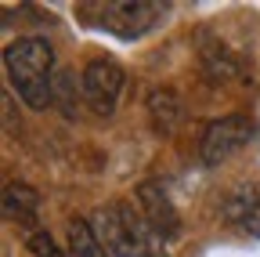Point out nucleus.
I'll return each mask as SVG.
<instances>
[{"label": "nucleus", "instance_id": "nucleus-11", "mask_svg": "<svg viewBox=\"0 0 260 257\" xmlns=\"http://www.w3.org/2000/svg\"><path fill=\"white\" fill-rule=\"evenodd\" d=\"M29 250H32V257H69V253H61L54 246V239L47 232H32L29 236Z\"/></svg>", "mask_w": 260, "mask_h": 257}, {"label": "nucleus", "instance_id": "nucleus-2", "mask_svg": "<svg viewBox=\"0 0 260 257\" xmlns=\"http://www.w3.org/2000/svg\"><path fill=\"white\" fill-rule=\"evenodd\" d=\"M4 69L11 87L29 109H47L54 102V47L44 37H22L4 51Z\"/></svg>", "mask_w": 260, "mask_h": 257}, {"label": "nucleus", "instance_id": "nucleus-7", "mask_svg": "<svg viewBox=\"0 0 260 257\" xmlns=\"http://www.w3.org/2000/svg\"><path fill=\"white\" fill-rule=\"evenodd\" d=\"M224 217L232 224H239L242 232L260 236V178L249 181V185H242V188H235L232 196H228Z\"/></svg>", "mask_w": 260, "mask_h": 257}, {"label": "nucleus", "instance_id": "nucleus-10", "mask_svg": "<svg viewBox=\"0 0 260 257\" xmlns=\"http://www.w3.org/2000/svg\"><path fill=\"white\" fill-rule=\"evenodd\" d=\"M69 257H112L105 250V243L98 239L94 224L83 221V217H73L69 221Z\"/></svg>", "mask_w": 260, "mask_h": 257}, {"label": "nucleus", "instance_id": "nucleus-3", "mask_svg": "<svg viewBox=\"0 0 260 257\" xmlns=\"http://www.w3.org/2000/svg\"><path fill=\"white\" fill-rule=\"evenodd\" d=\"M162 15H167V4H159V0H109V4L90 8V18L119 40L145 37L148 29L162 22Z\"/></svg>", "mask_w": 260, "mask_h": 257}, {"label": "nucleus", "instance_id": "nucleus-1", "mask_svg": "<svg viewBox=\"0 0 260 257\" xmlns=\"http://www.w3.org/2000/svg\"><path fill=\"white\" fill-rule=\"evenodd\" d=\"M90 224H94L98 239L105 243V250L112 257H170L167 239L148 224L141 207L105 203V207L94 210Z\"/></svg>", "mask_w": 260, "mask_h": 257}, {"label": "nucleus", "instance_id": "nucleus-5", "mask_svg": "<svg viewBox=\"0 0 260 257\" xmlns=\"http://www.w3.org/2000/svg\"><path fill=\"white\" fill-rule=\"evenodd\" d=\"M253 131H256L253 120H249V116H242V112L213 120L206 131H203V141H199V156H203V163H210V167L224 163L228 156H235V152L253 138Z\"/></svg>", "mask_w": 260, "mask_h": 257}, {"label": "nucleus", "instance_id": "nucleus-4", "mask_svg": "<svg viewBox=\"0 0 260 257\" xmlns=\"http://www.w3.org/2000/svg\"><path fill=\"white\" fill-rule=\"evenodd\" d=\"M123 83H126V76H123V66L116 58H94L83 69L80 94H83V102L90 105L94 116H112L116 105H119Z\"/></svg>", "mask_w": 260, "mask_h": 257}, {"label": "nucleus", "instance_id": "nucleus-6", "mask_svg": "<svg viewBox=\"0 0 260 257\" xmlns=\"http://www.w3.org/2000/svg\"><path fill=\"white\" fill-rule=\"evenodd\" d=\"M138 203H141V214L148 217V224H152L162 239H167V243L177 239L181 217H177V210H174V203L167 196V188H162V181H145L138 188Z\"/></svg>", "mask_w": 260, "mask_h": 257}, {"label": "nucleus", "instance_id": "nucleus-9", "mask_svg": "<svg viewBox=\"0 0 260 257\" xmlns=\"http://www.w3.org/2000/svg\"><path fill=\"white\" fill-rule=\"evenodd\" d=\"M40 214V196L22 181H11L4 188V217L18 221V224H32Z\"/></svg>", "mask_w": 260, "mask_h": 257}, {"label": "nucleus", "instance_id": "nucleus-8", "mask_svg": "<svg viewBox=\"0 0 260 257\" xmlns=\"http://www.w3.org/2000/svg\"><path fill=\"white\" fill-rule=\"evenodd\" d=\"M148 112H152V123L159 134H174L177 123H181V98L174 87H155L148 94Z\"/></svg>", "mask_w": 260, "mask_h": 257}]
</instances>
